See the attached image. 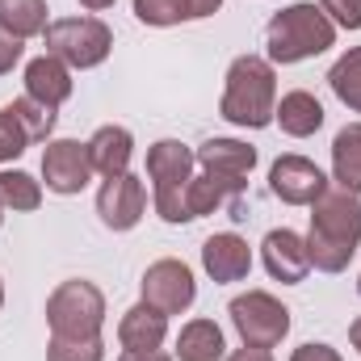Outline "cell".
I'll return each instance as SVG.
<instances>
[{
	"instance_id": "836d02e7",
	"label": "cell",
	"mask_w": 361,
	"mask_h": 361,
	"mask_svg": "<svg viewBox=\"0 0 361 361\" xmlns=\"http://www.w3.org/2000/svg\"><path fill=\"white\" fill-rule=\"evenodd\" d=\"M227 361H273L269 349H257V345H244V349H235Z\"/></svg>"
},
{
	"instance_id": "5bb4252c",
	"label": "cell",
	"mask_w": 361,
	"mask_h": 361,
	"mask_svg": "<svg viewBox=\"0 0 361 361\" xmlns=\"http://www.w3.org/2000/svg\"><path fill=\"white\" fill-rule=\"evenodd\" d=\"M202 269L210 273V281H219V286L244 281L252 273V248H248V240L240 231H214L202 244Z\"/></svg>"
},
{
	"instance_id": "d6986e66",
	"label": "cell",
	"mask_w": 361,
	"mask_h": 361,
	"mask_svg": "<svg viewBox=\"0 0 361 361\" xmlns=\"http://www.w3.org/2000/svg\"><path fill=\"white\" fill-rule=\"evenodd\" d=\"M177 357L180 361H223L227 357V341H223V328L206 315L189 319L177 336Z\"/></svg>"
},
{
	"instance_id": "8992f818",
	"label": "cell",
	"mask_w": 361,
	"mask_h": 361,
	"mask_svg": "<svg viewBox=\"0 0 361 361\" xmlns=\"http://www.w3.org/2000/svg\"><path fill=\"white\" fill-rule=\"evenodd\" d=\"M42 42H47V55L63 59L68 68L89 72V68H101V63L109 59V51H114V30H109L101 17H59V21L47 25Z\"/></svg>"
},
{
	"instance_id": "ffe728a7",
	"label": "cell",
	"mask_w": 361,
	"mask_h": 361,
	"mask_svg": "<svg viewBox=\"0 0 361 361\" xmlns=\"http://www.w3.org/2000/svg\"><path fill=\"white\" fill-rule=\"evenodd\" d=\"M332 177L336 185L361 193V122H349L332 139Z\"/></svg>"
},
{
	"instance_id": "9a60e30c",
	"label": "cell",
	"mask_w": 361,
	"mask_h": 361,
	"mask_svg": "<svg viewBox=\"0 0 361 361\" xmlns=\"http://www.w3.org/2000/svg\"><path fill=\"white\" fill-rule=\"evenodd\" d=\"M72 68L55 55H38L25 63V97L47 105V109H59L68 97H72Z\"/></svg>"
},
{
	"instance_id": "f35d334b",
	"label": "cell",
	"mask_w": 361,
	"mask_h": 361,
	"mask_svg": "<svg viewBox=\"0 0 361 361\" xmlns=\"http://www.w3.org/2000/svg\"><path fill=\"white\" fill-rule=\"evenodd\" d=\"M357 290H361V281H357Z\"/></svg>"
},
{
	"instance_id": "7402d4cb",
	"label": "cell",
	"mask_w": 361,
	"mask_h": 361,
	"mask_svg": "<svg viewBox=\"0 0 361 361\" xmlns=\"http://www.w3.org/2000/svg\"><path fill=\"white\" fill-rule=\"evenodd\" d=\"M0 206L13 214H30L42 206V180H34L21 169H0Z\"/></svg>"
},
{
	"instance_id": "e575fe53",
	"label": "cell",
	"mask_w": 361,
	"mask_h": 361,
	"mask_svg": "<svg viewBox=\"0 0 361 361\" xmlns=\"http://www.w3.org/2000/svg\"><path fill=\"white\" fill-rule=\"evenodd\" d=\"M349 341H353V349L361 353V315L353 319V324H349Z\"/></svg>"
},
{
	"instance_id": "30bf717a",
	"label": "cell",
	"mask_w": 361,
	"mask_h": 361,
	"mask_svg": "<svg viewBox=\"0 0 361 361\" xmlns=\"http://www.w3.org/2000/svg\"><path fill=\"white\" fill-rule=\"evenodd\" d=\"M97 177L92 173V156L89 143L80 139H47V152H42V185L51 193H80L89 180Z\"/></svg>"
},
{
	"instance_id": "cb8c5ba5",
	"label": "cell",
	"mask_w": 361,
	"mask_h": 361,
	"mask_svg": "<svg viewBox=\"0 0 361 361\" xmlns=\"http://www.w3.org/2000/svg\"><path fill=\"white\" fill-rule=\"evenodd\" d=\"M223 202H227V189H223V185H214V180L202 177V173H193L189 189H185V219L193 223V219H202V214L219 210Z\"/></svg>"
},
{
	"instance_id": "d4e9b609",
	"label": "cell",
	"mask_w": 361,
	"mask_h": 361,
	"mask_svg": "<svg viewBox=\"0 0 361 361\" xmlns=\"http://www.w3.org/2000/svg\"><path fill=\"white\" fill-rule=\"evenodd\" d=\"M135 17H139L143 25L164 30V25L189 21V8H185V0H135Z\"/></svg>"
},
{
	"instance_id": "ac0fdd59",
	"label": "cell",
	"mask_w": 361,
	"mask_h": 361,
	"mask_svg": "<svg viewBox=\"0 0 361 361\" xmlns=\"http://www.w3.org/2000/svg\"><path fill=\"white\" fill-rule=\"evenodd\" d=\"M273 122H277L281 135H290V139H311V135L324 126V105H319L315 92L294 89V92H286V97L277 101Z\"/></svg>"
},
{
	"instance_id": "44dd1931",
	"label": "cell",
	"mask_w": 361,
	"mask_h": 361,
	"mask_svg": "<svg viewBox=\"0 0 361 361\" xmlns=\"http://www.w3.org/2000/svg\"><path fill=\"white\" fill-rule=\"evenodd\" d=\"M47 0H0V25L13 34V38H38V34H47Z\"/></svg>"
},
{
	"instance_id": "52a82bcc",
	"label": "cell",
	"mask_w": 361,
	"mask_h": 361,
	"mask_svg": "<svg viewBox=\"0 0 361 361\" xmlns=\"http://www.w3.org/2000/svg\"><path fill=\"white\" fill-rule=\"evenodd\" d=\"M235 332L244 345H257V349H277L286 336H290V307L281 298H273L269 290H248V294H235L231 307H227Z\"/></svg>"
},
{
	"instance_id": "8fae6325",
	"label": "cell",
	"mask_w": 361,
	"mask_h": 361,
	"mask_svg": "<svg viewBox=\"0 0 361 361\" xmlns=\"http://www.w3.org/2000/svg\"><path fill=\"white\" fill-rule=\"evenodd\" d=\"M97 214L109 231H130L143 223L147 214V189L135 173L122 177H105V185L97 189Z\"/></svg>"
},
{
	"instance_id": "83f0119b",
	"label": "cell",
	"mask_w": 361,
	"mask_h": 361,
	"mask_svg": "<svg viewBox=\"0 0 361 361\" xmlns=\"http://www.w3.org/2000/svg\"><path fill=\"white\" fill-rule=\"evenodd\" d=\"M13 109H17V118H21V126L30 130L34 143L51 139V130H55V109H47V105H38V101H30V97H17Z\"/></svg>"
},
{
	"instance_id": "5b68a950",
	"label": "cell",
	"mask_w": 361,
	"mask_h": 361,
	"mask_svg": "<svg viewBox=\"0 0 361 361\" xmlns=\"http://www.w3.org/2000/svg\"><path fill=\"white\" fill-rule=\"evenodd\" d=\"M193 147L180 139H160L147 147V180H152V202L164 223H189L185 219V189L193 180Z\"/></svg>"
},
{
	"instance_id": "277c9868",
	"label": "cell",
	"mask_w": 361,
	"mask_h": 361,
	"mask_svg": "<svg viewBox=\"0 0 361 361\" xmlns=\"http://www.w3.org/2000/svg\"><path fill=\"white\" fill-rule=\"evenodd\" d=\"M47 324L51 336L68 341H97L105 328V294L92 286L89 277H68L51 290L47 298Z\"/></svg>"
},
{
	"instance_id": "4316f807",
	"label": "cell",
	"mask_w": 361,
	"mask_h": 361,
	"mask_svg": "<svg viewBox=\"0 0 361 361\" xmlns=\"http://www.w3.org/2000/svg\"><path fill=\"white\" fill-rule=\"evenodd\" d=\"M47 361H105V341H68L51 336L47 341Z\"/></svg>"
},
{
	"instance_id": "4fadbf2b",
	"label": "cell",
	"mask_w": 361,
	"mask_h": 361,
	"mask_svg": "<svg viewBox=\"0 0 361 361\" xmlns=\"http://www.w3.org/2000/svg\"><path fill=\"white\" fill-rule=\"evenodd\" d=\"M261 261H265L269 277L281 281V286H298V281H307V273H311L307 240H302L298 231H290V227H273L269 235L261 240Z\"/></svg>"
},
{
	"instance_id": "9c48e42d",
	"label": "cell",
	"mask_w": 361,
	"mask_h": 361,
	"mask_svg": "<svg viewBox=\"0 0 361 361\" xmlns=\"http://www.w3.org/2000/svg\"><path fill=\"white\" fill-rule=\"evenodd\" d=\"M143 302L164 311V315H185L197 298V281H193V269L177 261V257H164L156 265L143 269Z\"/></svg>"
},
{
	"instance_id": "3957f363",
	"label": "cell",
	"mask_w": 361,
	"mask_h": 361,
	"mask_svg": "<svg viewBox=\"0 0 361 361\" xmlns=\"http://www.w3.org/2000/svg\"><path fill=\"white\" fill-rule=\"evenodd\" d=\"M265 47H269V63H302L336 47V25L315 0H298L269 17Z\"/></svg>"
},
{
	"instance_id": "8d00e7d4",
	"label": "cell",
	"mask_w": 361,
	"mask_h": 361,
	"mask_svg": "<svg viewBox=\"0 0 361 361\" xmlns=\"http://www.w3.org/2000/svg\"><path fill=\"white\" fill-rule=\"evenodd\" d=\"M0 311H4V281H0Z\"/></svg>"
},
{
	"instance_id": "484cf974",
	"label": "cell",
	"mask_w": 361,
	"mask_h": 361,
	"mask_svg": "<svg viewBox=\"0 0 361 361\" xmlns=\"http://www.w3.org/2000/svg\"><path fill=\"white\" fill-rule=\"evenodd\" d=\"M30 143H34V139H30V130L21 126L17 109H13V105H4V109H0V164L17 160Z\"/></svg>"
},
{
	"instance_id": "4dcf8cb0",
	"label": "cell",
	"mask_w": 361,
	"mask_h": 361,
	"mask_svg": "<svg viewBox=\"0 0 361 361\" xmlns=\"http://www.w3.org/2000/svg\"><path fill=\"white\" fill-rule=\"evenodd\" d=\"M290 361H345L332 345H324V341H307V345H298L294 353H290Z\"/></svg>"
},
{
	"instance_id": "d6a6232c",
	"label": "cell",
	"mask_w": 361,
	"mask_h": 361,
	"mask_svg": "<svg viewBox=\"0 0 361 361\" xmlns=\"http://www.w3.org/2000/svg\"><path fill=\"white\" fill-rule=\"evenodd\" d=\"M118 361H173V353H164V349H122Z\"/></svg>"
},
{
	"instance_id": "d590c367",
	"label": "cell",
	"mask_w": 361,
	"mask_h": 361,
	"mask_svg": "<svg viewBox=\"0 0 361 361\" xmlns=\"http://www.w3.org/2000/svg\"><path fill=\"white\" fill-rule=\"evenodd\" d=\"M89 13H105V8H114V0H80Z\"/></svg>"
},
{
	"instance_id": "f546056e",
	"label": "cell",
	"mask_w": 361,
	"mask_h": 361,
	"mask_svg": "<svg viewBox=\"0 0 361 361\" xmlns=\"http://www.w3.org/2000/svg\"><path fill=\"white\" fill-rule=\"evenodd\" d=\"M21 55H25V47H21V38H13L4 25H0V76H8L17 63H21Z\"/></svg>"
},
{
	"instance_id": "7c38bea8",
	"label": "cell",
	"mask_w": 361,
	"mask_h": 361,
	"mask_svg": "<svg viewBox=\"0 0 361 361\" xmlns=\"http://www.w3.org/2000/svg\"><path fill=\"white\" fill-rule=\"evenodd\" d=\"M269 189L273 197H281L286 206H311L324 189H328V177H324V169L315 164V160H307V156H277L269 169Z\"/></svg>"
},
{
	"instance_id": "6da1fadb",
	"label": "cell",
	"mask_w": 361,
	"mask_h": 361,
	"mask_svg": "<svg viewBox=\"0 0 361 361\" xmlns=\"http://www.w3.org/2000/svg\"><path fill=\"white\" fill-rule=\"evenodd\" d=\"M361 248V197L345 185H328L311 202V231H307V257L311 269L345 273Z\"/></svg>"
},
{
	"instance_id": "1f68e13d",
	"label": "cell",
	"mask_w": 361,
	"mask_h": 361,
	"mask_svg": "<svg viewBox=\"0 0 361 361\" xmlns=\"http://www.w3.org/2000/svg\"><path fill=\"white\" fill-rule=\"evenodd\" d=\"M185 8H189V21H202V17H214L223 0H185Z\"/></svg>"
},
{
	"instance_id": "603a6c76",
	"label": "cell",
	"mask_w": 361,
	"mask_h": 361,
	"mask_svg": "<svg viewBox=\"0 0 361 361\" xmlns=\"http://www.w3.org/2000/svg\"><path fill=\"white\" fill-rule=\"evenodd\" d=\"M328 85L336 92V101L345 105V109H353L361 114V47H349L336 63H332V72H328Z\"/></svg>"
},
{
	"instance_id": "7a4b0ae2",
	"label": "cell",
	"mask_w": 361,
	"mask_h": 361,
	"mask_svg": "<svg viewBox=\"0 0 361 361\" xmlns=\"http://www.w3.org/2000/svg\"><path fill=\"white\" fill-rule=\"evenodd\" d=\"M277 109V72L265 55H240L227 68V85H223V101L219 114L231 126L244 130H265Z\"/></svg>"
},
{
	"instance_id": "ba28073f",
	"label": "cell",
	"mask_w": 361,
	"mask_h": 361,
	"mask_svg": "<svg viewBox=\"0 0 361 361\" xmlns=\"http://www.w3.org/2000/svg\"><path fill=\"white\" fill-rule=\"evenodd\" d=\"M193 160H197L202 177L227 189V197H240L248 189L252 169H257V147H248L244 139H206L193 152Z\"/></svg>"
},
{
	"instance_id": "2e32d148",
	"label": "cell",
	"mask_w": 361,
	"mask_h": 361,
	"mask_svg": "<svg viewBox=\"0 0 361 361\" xmlns=\"http://www.w3.org/2000/svg\"><path fill=\"white\" fill-rule=\"evenodd\" d=\"M92 173L97 177H122L130 173V156H135V135L126 126H97V135L89 139Z\"/></svg>"
},
{
	"instance_id": "e0dca14e",
	"label": "cell",
	"mask_w": 361,
	"mask_h": 361,
	"mask_svg": "<svg viewBox=\"0 0 361 361\" xmlns=\"http://www.w3.org/2000/svg\"><path fill=\"white\" fill-rule=\"evenodd\" d=\"M164 341H169V315L164 311L147 307L143 298L130 311H122V319H118V345L122 349H160Z\"/></svg>"
},
{
	"instance_id": "f1b7e54d",
	"label": "cell",
	"mask_w": 361,
	"mask_h": 361,
	"mask_svg": "<svg viewBox=\"0 0 361 361\" xmlns=\"http://www.w3.org/2000/svg\"><path fill=\"white\" fill-rule=\"evenodd\" d=\"M336 30H361V0H319Z\"/></svg>"
},
{
	"instance_id": "74e56055",
	"label": "cell",
	"mask_w": 361,
	"mask_h": 361,
	"mask_svg": "<svg viewBox=\"0 0 361 361\" xmlns=\"http://www.w3.org/2000/svg\"><path fill=\"white\" fill-rule=\"evenodd\" d=\"M0 223H4V206H0Z\"/></svg>"
}]
</instances>
